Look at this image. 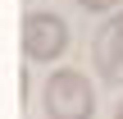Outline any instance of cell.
<instances>
[{
  "label": "cell",
  "mask_w": 123,
  "mask_h": 119,
  "mask_svg": "<svg viewBox=\"0 0 123 119\" xmlns=\"http://www.w3.org/2000/svg\"><path fill=\"white\" fill-rule=\"evenodd\" d=\"M91 64H96V73L105 83L123 87V5L96 28V37H91Z\"/></svg>",
  "instance_id": "obj_3"
},
{
  "label": "cell",
  "mask_w": 123,
  "mask_h": 119,
  "mask_svg": "<svg viewBox=\"0 0 123 119\" xmlns=\"http://www.w3.org/2000/svg\"><path fill=\"white\" fill-rule=\"evenodd\" d=\"M46 119H96V87L78 69H55L41 87Z\"/></svg>",
  "instance_id": "obj_1"
},
{
  "label": "cell",
  "mask_w": 123,
  "mask_h": 119,
  "mask_svg": "<svg viewBox=\"0 0 123 119\" xmlns=\"http://www.w3.org/2000/svg\"><path fill=\"white\" fill-rule=\"evenodd\" d=\"M114 119H123V96H119V105H114Z\"/></svg>",
  "instance_id": "obj_5"
},
{
  "label": "cell",
  "mask_w": 123,
  "mask_h": 119,
  "mask_svg": "<svg viewBox=\"0 0 123 119\" xmlns=\"http://www.w3.org/2000/svg\"><path fill=\"white\" fill-rule=\"evenodd\" d=\"M68 50V23L50 9H37V14H23V60L32 64H50Z\"/></svg>",
  "instance_id": "obj_2"
},
{
  "label": "cell",
  "mask_w": 123,
  "mask_h": 119,
  "mask_svg": "<svg viewBox=\"0 0 123 119\" xmlns=\"http://www.w3.org/2000/svg\"><path fill=\"white\" fill-rule=\"evenodd\" d=\"M78 5H82V9H91V14H114L123 0H78Z\"/></svg>",
  "instance_id": "obj_4"
}]
</instances>
